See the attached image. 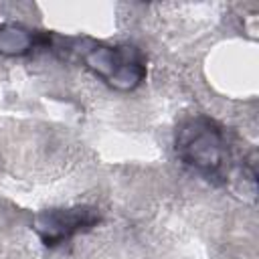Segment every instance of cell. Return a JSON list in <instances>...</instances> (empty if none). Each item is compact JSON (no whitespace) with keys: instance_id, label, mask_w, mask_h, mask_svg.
<instances>
[{"instance_id":"2","label":"cell","mask_w":259,"mask_h":259,"mask_svg":"<svg viewBox=\"0 0 259 259\" xmlns=\"http://www.w3.org/2000/svg\"><path fill=\"white\" fill-rule=\"evenodd\" d=\"M75 51L93 75L117 91H132L146 79V61L136 47L85 40Z\"/></svg>"},{"instance_id":"4","label":"cell","mask_w":259,"mask_h":259,"mask_svg":"<svg viewBox=\"0 0 259 259\" xmlns=\"http://www.w3.org/2000/svg\"><path fill=\"white\" fill-rule=\"evenodd\" d=\"M36 47H51V34H36L18 24H0V55L22 57Z\"/></svg>"},{"instance_id":"1","label":"cell","mask_w":259,"mask_h":259,"mask_svg":"<svg viewBox=\"0 0 259 259\" xmlns=\"http://www.w3.org/2000/svg\"><path fill=\"white\" fill-rule=\"evenodd\" d=\"M176 156L212 182L227 184L231 178V144L225 127L206 117L192 115L176 130Z\"/></svg>"},{"instance_id":"3","label":"cell","mask_w":259,"mask_h":259,"mask_svg":"<svg viewBox=\"0 0 259 259\" xmlns=\"http://www.w3.org/2000/svg\"><path fill=\"white\" fill-rule=\"evenodd\" d=\"M99 223V210L95 206L79 204V206H61V208H45L34 214L32 229L38 239L47 247H57L77 233H83Z\"/></svg>"}]
</instances>
